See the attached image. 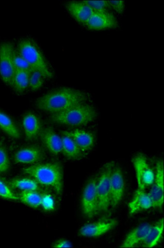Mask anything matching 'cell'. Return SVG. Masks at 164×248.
<instances>
[{"label": "cell", "mask_w": 164, "mask_h": 248, "mask_svg": "<svg viewBox=\"0 0 164 248\" xmlns=\"http://www.w3.org/2000/svg\"><path fill=\"white\" fill-rule=\"evenodd\" d=\"M87 93L68 88L54 90L42 95L35 103L37 108L51 114H57L80 105L89 103Z\"/></svg>", "instance_id": "obj_1"}, {"label": "cell", "mask_w": 164, "mask_h": 248, "mask_svg": "<svg viewBox=\"0 0 164 248\" xmlns=\"http://www.w3.org/2000/svg\"><path fill=\"white\" fill-rule=\"evenodd\" d=\"M23 171L39 184L61 195L63 189V170L56 161L39 164L24 168Z\"/></svg>", "instance_id": "obj_2"}, {"label": "cell", "mask_w": 164, "mask_h": 248, "mask_svg": "<svg viewBox=\"0 0 164 248\" xmlns=\"http://www.w3.org/2000/svg\"><path fill=\"white\" fill-rule=\"evenodd\" d=\"M97 112L95 107L89 103L76 106L68 110L51 114L52 122L66 126H82L95 121Z\"/></svg>", "instance_id": "obj_3"}, {"label": "cell", "mask_w": 164, "mask_h": 248, "mask_svg": "<svg viewBox=\"0 0 164 248\" xmlns=\"http://www.w3.org/2000/svg\"><path fill=\"white\" fill-rule=\"evenodd\" d=\"M16 49L35 70L40 72L45 78L53 77L49 64L38 43L30 37L20 39Z\"/></svg>", "instance_id": "obj_4"}, {"label": "cell", "mask_w": 164, "mask_h": 248, "mask_svg": "<svg viewBox=\"0 0 164 248\" xmlns=\"http://www.w3.org/2000/svg\"><path fill=\"white\" fill-rule=\"evenodd\" d=\"M15 47L12 43L0 44V77L7 85L12 86L15 73L14 55Z\"/></svg>", "instance_id": "obj_5"}, {"label": "cell", "mask_w": 164, "mask_h": 248, "mask_svg": "<svg viewBox=\"0 0 164 248\" xmlns=\"http://www.w3.org/2000/svg\"><path fill=\"white\" fill-rule=\"evenodd\" d=\"M113 166L111 163L106 165L97 179L96 192L99 212H106L110 207V176Z\"/></svg>", "instance_id": "obj_6"}, {"label": "cell", "mask_w": 164, "mask_h": 248, "mask_svg": "<svg viewBox=\"0 0 164 248\" xmlns=\"http://www.w3.org/2000/svg\"><path fill=\"white\" fill-rule=\"evenodd\" d=\"M97 179L92 178L86 183L82 194L81 207L84 217L92 218L99 212L96 192Z\"/></svg>", "instance_id": "obj_7"}, {"label": "cell", "mask_w": 164, "mask_h": 248, "mask_svg": "<svg viewBox=\"0 0 164 248\" xmlns=\"http://www.w3.org/2000/svg\"><path fill=\"white\" fill-rule=\"evenodd\" d=\"M138 188L145 190L154 182L155 173L149 165L147 158L143 155H138L132 159Z\"/></svg>", "instance_id": "obj_8"}, {"label": "cell", "mask_w": 164, "mask_h": 248, "mask_svg": "<svg viewBox=\"0 0 164 248\" xmlns=\"http://www.w3.org/2000/svg\"><path fill=\"white\" fill-rule=\"evenodd\" d=\"M125 181L123 171L119 167L112 168L110 176V207L116 209L124 198Z\"/></svg>", "instance_id": "obj_9"}, {"label": "cell", "mask_w": 164, "mask_h": 248, "mask_svg": "<svg viewBox=\"0 0 164 248\" xmlns=\"http://www.w3.org/2000/svg\"><path fill=\"white\" fill-rule=\"evenodd\" d=\"M91 31H103L118 27V21L115 16L108 11H95L85 25Z\"/></svg>", "instance_id": "obj_10"}, {"label": "cell", "mask_w": 164, "mask_h": 248, "mask_svg": "<svg viewBox=\"0 0 164 248\" xmlns=\"http://www.w3.org/2000/svg\"><path fill=\"white\" fill-rule=\"evenodd\" d=\"M164 164L161 160L156 164L154 182L149 195L152 202V207L161 208L164 203Z\"/></svg>", "instance_id": "obj_11"}, {"label": "cell", "mask_w": 164, "mask_h": 248, "mask_svg": "<svg viewBox=\"0 0 164 248\" xmlns=\"http://www.w3.org/2000/svg\"><path fill=\"white\" fill-rule=\"evenodd\" d=\"M118 221L108 220L86 224L79 230V235L87 238H97L114 229Z\"/></svg>", "instance_id": "obj_12"}, {"label": "cell", "mask_w": 164, "mask_h": 248, "mask_svg": "<svg viewBox=\"0 0 164 248\" xmlns=\"http://www.w3.org/2000/svg\"><path fill=\"white\" fill-rule=\"evenodd\" d=\"M66 8L70 15L78 23L84 26L88 22L95 11L84 1H71Z\"/></svg>", "instance_id": "obj_13"}, {"label": "cell", "mask_w": 164, "mask_h": 248, "mask_svg": "<svg viewBox=\"0 0 164 248\" xmlns=\"http://www.w3.org/2000/svg\"><path fill=\"white\" fill-rule=\"evenodd\" d=\"M63 134L71 138L82 152H88L94 146L95 136L88 131L75 129L71 131H64Z\"/></svg>", "instance_id": "obj_14"}, {"label": "cell", "mask_w": 164, "mask_h": 248, "mask_svg": "<svg viewBox=\"0 0 164 248\" xmlns=\"http://www.w3.org/2000/svg\"><path fill=\"white\" fill-rule=\"evenodd\" d=\"M151 225L150 224L146 223L138 226L127 234L120 247L134 248L143 243Z\"/></svg>", "instance_id": "obj_15"}, {"label": "cell", "mask_w": 164, "mask_h": 248, "mask_svg": "<svg viewBox=\"0 0 164 248\" xmlns=\"http://www.w3.org/2000/svg\"><path fill=\"white\" fill-rule=\"evenodd\" d=\"M42 142L52 155H58L62 153V138L51 127H46L41 133Z\"/></svg>", "instance_id": "obj_16"}, {"label": "cell", "mask_w": 164, "mask_h": 248, "mask_svg": "<svg viewBox=\"0 0 164 248\" xmlns=\"http://www.w3.org/2000/svg\"><path fill=\"white\" fill-rule=\"evenodd\" d=\"M152 207L151 199L145 190L138 188L132 200L129 202L128 208L130 215H134Z\"/></svg>", "instance_id": "obj_17"}, {"label": "cell", "mask_w": 164, "mask_h": 248, "mask_svg": "<svg viewBox=\"0 0 164 248\" xmlns=\"http://www.w3.org/2000/svg\"><path fill=\"white\" fill-rule=\"evenodd\" d=\"M45 157L42 150L37 147H27L18 151L14 159L16 163L32 164L38 162Z\"/></svg>", "instance_id": "obj_18"}, {"label": "cell", "mask_w": 164, "mask_h": 248, "mask_svg": "<svg viewBox=\"0 0 164 248\" xmlns=\"http://www.w3.org/2000/svg\"><path fill=\"white\" fill-rule=\"evenodd\" d=\"M23 126L26 137L29 141L35 139L41 132V123L35 114L28 112L23 118Z\"/></svg>", "instance_id": "obj_19"}, {"label": "cell", "mask_w": 164, "mask_h": 248, "mask_svg": "<svg viewBox=\"0 0 164 248\" xmlns=\"http://www.w3.org/2000/svg\"><path fill=\"white\" fill-rule=\"evenodd\" d=\"M164 223L162 218L152 225L144 241L142 243V246L144 248H153L160 242L164 232Z\"/></svg>", "instance_id": "obj_20"}, {"label": "cell", "mask_w": 164, "mask_h": 248, "mask_svg": "<svg viewBox=\"0 0 164 248\" xmlns=\"http://www.w3.org/2000/svg\"><path fill=\"white\" fill-rule=\"evenodd\" d=\"M62 153L69 160H77L82 155V152L73 140L68 135L63 134Z\"/></svg>", "instance_id": "obj_21"}, {"label": "cell", "mask_w": 164, "mask_h": 248, "mask_svg": "<svg viewBox=\"0 0 164 248\" xmlns=\"http://www.w3.org/2000/svg\"><path fill=\"white\" fill-rule=\"evenodd\" d=\"M30 74L25 71L16 70L12 86L17 93H23L29 87Z\"/></svg>", "instance_id": "obj_22"}, {"label": "cell", "mask_w": 164, "mask_h": 248, "mask_svg": "<svg viewBox=\"0 0 164 248\" xmlns=\"http://www.w3.org/2000/svg\"><path fill=\"white\" fill-rule=\"evenodd\" d=\"M0 128L8 136L19 138L20 132L14 121L6 113L0 110Z\"/></svg>", "instance_id": "obj_23"}, {"label": "cell", "mask_w": 164, "mask_h": 248, "mask_svg": "<svg viewBox=\"0 0 164 248\" xmlns=\"http://www.w3.org/2000/svg\"><path fill=\"white\" fill-rule=\"evenodd\" d=\"M18 197L19 200L30 207L36 208L41 206L42 196L37 191H23Z\"/></svg>", "instance_id": "obj_24"}, {"label": "cell", "mask_w": 164, "mask_h": 248, "mask_svg": "<svg viewBox=\"0 0 164 248\" xmlns=\"http://www.w3.org/2000/svg\"><path fill=\"white\" fill-rule=\"evenodd\" d=\"M12 187L23 191L34 190L40 189L38 183L34 179L28 178L14 179L9 182Z\"/></svg>", "instance_id": "obj_25"}, {"label": "cell", "mask_w": 164, "mask_h": 248, "mask_svg": "<svg viewBox=\"0 0 164 248\" xmlns=\"http://www.w3.org/2000/svg\"><path fill=\"white\" fill-rule=\"evenodd\" d=\"M14 60L16 70H24L29 74L35 70L29 65L26 60L15 47L14 51Z\"/></svg>", "instance_id": "obj_26"}, {"label": "cell", "mask_w": 164, "mask_h": 248, "mask_svg": "<svg viewBox=\"0 0 164 248\" xmlns=\"http://www.w3.org/2000/svg\"><path fill=\"white\" fill-rule=\"evenodd\" d=\"M45 78V77L40 72L37 70L32 71L30 74L29 87L33 91L40 89Z\"/></svg>", "instance_id": "obj_27"}, {"label": "cell", "mask_w": 164, "mask_h": 248, "mask_svg": "<svg viewBox=\"0 0 164 248\" xmlns=\"http://www.w3.org/2000/svg\"><path fill=\"white\" fill-rule=\"evenodd\" d=\"M0 197L13 201L19 200V197L16 196L1 179H0Z\"/></svg>", "instance_id": "obj_28"}, {"label": "cell", "mask_w": 164, "mask_h": 248, "mask_svg": "<svg viewBox=\"0 0 164 248\" xmlns=\"http://www.w3.org/2000/svg\"><path fill=\"white\" fill-rule=\"evenodd\" d=\"M89 5L94 11H107L109 7L108 1H84Z\"/></svg>", "instance_id": "obj_29"}, {"label": "cell", "mask_w": 164, "mask_h": 248, "mask_svg": "<svg viewBox=\"0 0 164 248\" xmlns=\"http://www.w3.org/2000/svg\"><path fill=\"white\" fill-rule=\"evenodd\" d=\"M9 166V160L6 151L3 148H0V172L8 170Z\"/></svg>", "instance_id": "obj_30"}, {"label": "cell", "mask_w": 164, "mask_h": 248, "mask_svg": "<svg viewBox=\"0 0 164 248\" xmlns=\"http://www.w3.org/2000/svg\"><path fill=\"white\" fill-rule=\"evenodd\" d=\"M41 206L47 211H51L55 208V202L53 197L49 195L42 196Z\"/></svg>", "instance_id": "obj_31"}, {"label": "cell", "mask_w": 164, "mask_h": 248, "mask_svg": "<svg viewBox=\"0 0 164 248\" xmlns=\"http://www.w3.org/2000/svg\"><path fill=\"white\" fill-rule=\"evenodd\" d=\"M109 7L112 8L116 12L119 14L123 13L125 7V3L123 1H108Z\"/></svg>", "instance_id": "obj_32"}, {"label": "cell", "mask_w": 164, "mask_h": 248, "mask_svg": "<svg viewBox=\"0 0 164 248\" xmlns=\"http://www.w3.org/2000/svg\"><path fill=\"white\" fill-rule=\"evenodd\" d=\"M53 247L54 248H71L72 247V245L68 240L60 239L55 243Z\"/></svg>", "instance_id": "obj_33"}]
</instances>
